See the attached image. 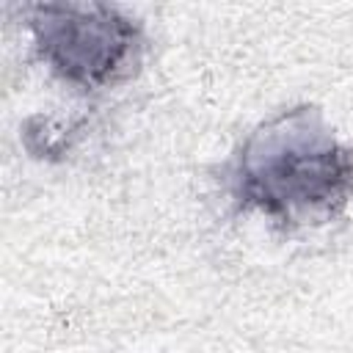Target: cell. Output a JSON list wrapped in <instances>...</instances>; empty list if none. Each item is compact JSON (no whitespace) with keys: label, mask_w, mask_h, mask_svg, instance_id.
<instances>
[{"label":"cell","mask_w":353,"mask_h":353,"mask_svg":"<svg viewBox=\"0 0 353 353\" xmlns=\"http://www.w3.org/2000/svg\"><path fill=\"white\" fill-rule=\"evenodd\" d=\"M232 199L281 229L323 226L353 201V152L314 105L265 119L240 143L229 168Z\"/></svg>","instance_id":"1"},{"label":"cell","mask_w":353,"mask_h":353,"mask_svg":"<svg viewBox=\"0 0 353 353\" xmlns=\"http://www.w3.org/2000/svg\"><path fill=\"white\" fill-rule=\"evenodd\" d=\"M28 28L50 72L83 91L132 74L143 50L141 22L105 3H39L28 8Z\"/></svg>","instance_id":"2"},{"label":"cell","mask_w":353,"mask_h":353,"mask_svg":"<svg viewBox=\"0 0 353 353\" xmlns=\"http://www.w3.org/2000/svg\"><path fill=\"white\" fill-rule=\"evenodd\" d=\"M80 127H55L52 119H44V116H33L25 121V132H22V141L28 146V152L33 157H41V160H58L69 152L74 135H77Z\"/></svg>","instance_id":"3"}]
</instances>
